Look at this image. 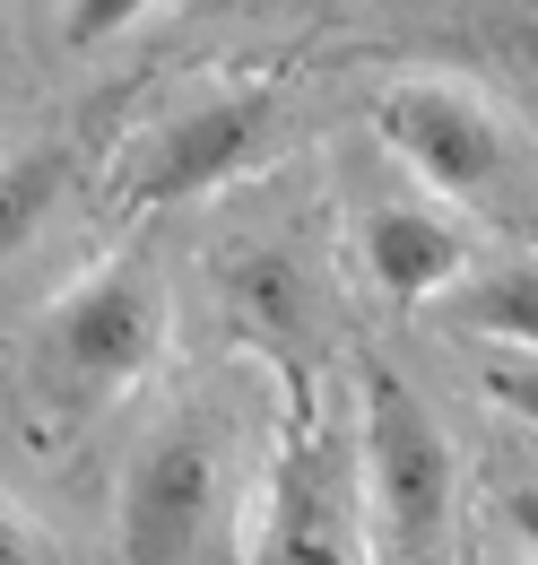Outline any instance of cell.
Returning a JSON list of instances; mask_svg holds the SVG:
<instances>
[{
    "mask_svg": "<svg viewBox=\"0 0 538 565\" xmlns=\"http://www.w3.org/2000/svg\"><path fill=\"white\" fill-rule=\"evenodd\" d=\"M269 131H278V96H269V87L192 96V105H174L148 140H131V157H122V201H131V210L201 201L217 183H235L244 166H261Z\"/></svg>",
    "mask_w": 538,
    "mask_h": 565,
    "instance_id": "obj_3",
    "label": "cell"
},
{
    "mask_svg": "<svg viewBox=\"0 0 538 565\" xmlns=\"http://www.w3.org/2000/svg\"><path fill=\"white\" fill-rule=\"evenodd\" d=\"M217 522V444L157 435L122 479V565H192Z\"/></svg>",
    "mask_w": 538,
    "mask_h": 565,
    "instance_id": "obj_6",
    "label": "cell"
},
{
    "mask_svg": "<svg viewBox=\"0 0 538 565\" xmlns=\"http://www.w3.org/2000/svg\"><path fill=\"white\" fill-rule=\"evenodd\" d=\"M148 9H157V0H62V44L69 53H96V44L131 35Z\"/></svg>",
    "mask_w": 538,
    "mask_h": 565,
    "instance_id": "obj_10",
    "label": "cell"
},
{
    "mask_svg": "<svg viewBox=\"0 0 538 565\" xmlns=\"http://www.w3.org/2000/svg\"><path fill=\"white\" fill-rule=\"evenodd\" d=\"M0 565H35V540H26L18 513H0Z\"/></svg>",
    "mask_w": 538,
    "mask_h": 565,
    "instance_id": "obj_13",
    "label": "cell"
},
{
    "mask_svg": "<svg viewBox=\"0 0 538 565\" xmlns=\"http://www.w3.org/2000/svg\"><path fill=\"white\" fill-rule=\"evenodd\" d=\"M62 183H69L62 148H18V157H0V262L35 244V226L53 217Z\"/></svg>",
    "mask_w": 538,
    "mask_h": 565,
    "instance_id": "obj_9",
    "label": "cell"
},
{
    "mask_svg": "<svg viewBox=\"0 0 538 565\" xmlns=\"http://www.w3.org/2000/svg\"><path fill=\"white\" fill-rule=\"evenodd\" d=\"M486 401L513 409V418L538 435V356H495V365H486Z\"/></svg>",
    "mask_w": 538,
    "mask_h": 565,
    "instance_id": "obj_11",
    "label": "cell"
},
{
    "mask_svg": "<svg viewBox=\"0 0 538 565\" xmlns=\"http://www.w3.org/2000/svg\"><path fill=\"white\" fill-rule=\"evenodd\" d=\"M365 262L391 305H434L470 279V235H461V217L426 210V201H391L365 217Z\"/></svg>",
    "mask_w": 538,
    "mask_h": 565,
    "instance_id": "obj_7",
    "label": "cell"
},
{
    "mask_svg": "<svg viewBox=\"0 0 538 565\" xmlns=\"http://www.w3.org/2000/svg\"><path fill=\"white\" fill-rule=\"evenodd\" d=\"M504 513H513V531H521V548L538 557V479H521V488L504 495Z\"/></svg>",
    "mask_w": 538,
    "mask_h": 565,
    "instance_id": "obj_12",
    "label": "cell"
},
{
    "mask_svg": "<svg viewBox=\"0 0 538 565\" xmlns=\"http://www.w3.org/2000/svg\"><path fill=\"white\" fill-rule=\"evenodd\" d=\"M165 349V287L148 262H122V270H96V279L62 296L35 331V365L62 401H105L139 383Z\"/></svg>",
    "mask_w": 538,
    "mask_h": 565,
    "instance_id": "obj_2",
    "label": "cell"
},
{
    "mask_svg": "<svg viewBox=\"0 0 538 565\" xmlns=\"http://www.w3.org/2000/svg\"><path fill=\"white\" fill-rule=\"evenodd\" d=\"M252 565H374L356 504H347V452L322 418L287 435L269 470V513H261V557Z\"/></svg>",
    "mask_w": 538,
    "mask_h": 565,
    "instance_id": "obj_5",
    "label": "cell"
},
{
    "mask_svg": "<svg viewBox=\"0 0 538 565\" xmlns=\"http://www.w3.org/2000/svg\"><path fill=\"white\" fill-rule=\"evenodd\" d=\"M365 488L383 565H452V444L391 365H365Z\"/></svg>",
    "mask_w": 538,
    "mask_h": 565,
    "instance_id": "obj_1",
    "label": "cell"
},
{
    "mask_svg": "<svg viewBox=\"0 0 538 565\" xmlns=\"http://www.w3.org/2000/svg\"><path fill=\"white\" fill-rule=\"evenodd\" d=\"M374 140L391 148L408 174H426L434 192H452V201L504 192L513 166H521L513 131H504L477 96L443 87V78H391V87L374 96Z\"/></svg>",
    "mask_w": 538,
    "mask_h": 565,
    "instance_id": "obj_4",
    "label": "cell"
},
{
    "mask_svg": "<svg viewBox=\"0 0 538 565\" xmlns=\"http://www.w3.org/2000/svg\"><path fill=\"white\" fill-rule=\"evenodd\" d=\"M443 313L470 340L538 356V262H486V270H470V279L443 296Z\"/></svg>",
    "mask_w": 538,
    "mask_h": 565,
    "instance_id": "obj_8",
    "label": "cell"
}]
</instances>
